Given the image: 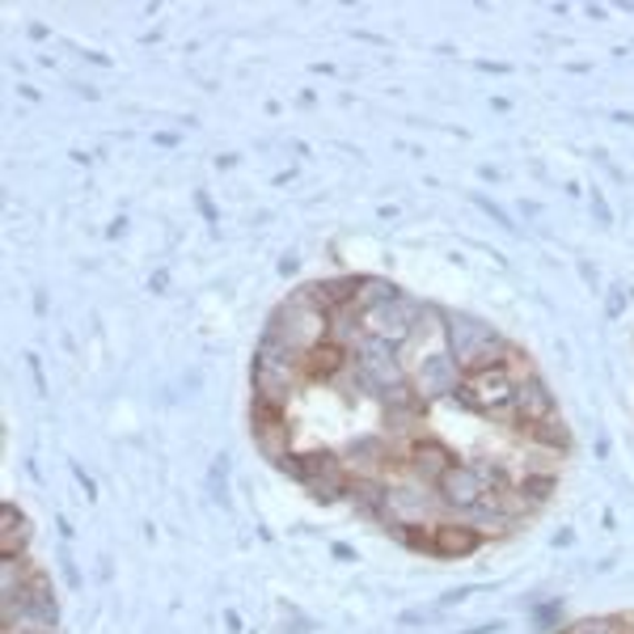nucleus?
I'll use <instances>...</instances> for the list:
<instances>
[{"mask_svg": "<svg viewBox=\"0 0 634 634\" xmlns=\"http://www.w3.org/2000/svg\"><path fill=\"white\" fill-rule=\"evenodd\" d=\"M254 436H258V448H262L267 462L284 465L293 457V432L271 406H254Z\"/></svg>", "mask_w": 634, "mask_h": 634, "instance_id": "obj_9", "label": "nucleus"}, {"mask_svg": "<svg viewBox=\"0 0 634 634\" xmlns=\"http://www.w3.org/2000/svg\"><path fill=\"white\" fill-rule=\"evenodd\" d=\"M326 335H330V314L309 296V288L296 293L293 300H284L271 314V321H267V330H262V338H275L284 347H293L296 356H309L314 347L326 343Z\"/></svg>", "mask_w": 634, "mask_h": 634, "instance_id": "obj_2", "label": "nucleus"}, {"mask_svg": "<svg viewBox=\"0 0 634 634\" xmlns=\"http://www.w3.org/2000/svg\"><path fill=\"white\" fill-rule=\"evenodd\" d=\"M444 343H448V356L457 359L465 377L469 373H486V368H499L512 347L499 330H491L486 321L465 314H444Z\"/></svg>", "mask_w": 634, "mask_h": 634, "instance_id": "obj_1", "label": "nucleus"}, {"mask_svg": "<svg viewBox=\"0 0 634 634\" xmlns=\"http://www.w3.org/2000/svg\"><path fill=\"white\" fill-rule=\"evenodd\" d=\"M410 465H415V478H419V483L436 486V483H440L444 469L453 465V457H448V453H444L436 440H423V444H415V453H410Z\"/></svg>", "mask_w": 634, "mask_h": 634, "instance_id": "obj_11", "label": "nucleus"}, {"mask_svg": "<svg viewBox=\"0 0 634 634\" xmlns=\"http://www.w3.org/2000/svg\"><path fill=\"white\" fill-rule=\"evenodd\" d=\"M453 398L462 402L465 410L504 419V410L512 406V398H516V377L507 373L504 364H499V368H486V373H469Z\"/></svg>", "mask_w": 634, "mask_h": 634, "instance_id": "obj_3", "label": "nucleus"}, {"mask_svg": "<svg viewBox=\"0 0 634 634\" xmlns=\"http://www.w3.org/2000/svg\"><path fill=\"white\" fill-rule=\"evenodd\" d=\"M0 521H4V533H0V558H21V554H26V542H30V525L21 521V512L13 504L0 507Z\"/></svg>", "mask_w": 634, "mask_h": 634, "instance_id": "obj_12", "label": "nucleus"}, {"mask_svg": "<svg viewBox=\"0 0 634 634\" xmlns=\"http://www.w3.org/2000/svg\"><path fill=\"white\" fill-rule=\"evenodd\" d=\"M398 296V288L394 284H385V279H359V293H356V309L364 314V309H377V305H385V300H394Z\"/></svg>", "mask_w": 634, "mask_h": 634, "instance_id": "obj_15", "label": "nucleus"}, {"mask_svg": "<svg viewBox=\"0 0 634 634\" xmlns=\"http://www.w3.org/2000/svg\"><path fill=\"white\" fill-rule=\"evenodd\" d=\"M516 491H521V495H525V499H528L533 507L546 504L549 491H554V474H525V478L516 483Z\"/></svg>", "mask_w": 634, "mask_h": 634, "instance_id": "obj_16", "label": "nucleus"}, {"mask_svg": "<svg viewBox=\"0 0 634 634\" xmlns=\"http://www.w3.org/2000/svg\"><path fill=\"white\" fill-rule=\"evenodd\" d=\"M436 495H440L444 507H453V512H469V507H474L486 495L478 465H457V462H453L440 474V483H436Z\"/></svg>", "mask_w": 634, "mask_h": 634, "instance_id": "obj_7", "label": "nucleus"}, {"mask_svg": "<svg viewBox=\"0 0 634 634\" xmlns=\"http://www.w3.org/2000/svg\"><path fill=\"white\" fill-rule=\"evenodd\" d=\"M465 373L457 368V359L448 356V351H440V356H423L415 368H410V389L419 394L423 402L427 398H444V394H457L462 389Z\"/></svg>", "mask_w": 634, "mask_h": 634, "instance_id": "obj_6", "label": "nucleus"}, {"mask_svg": "<svg viewBox=\"0 0 634 634\" xmlns=\"http://www.w3.org/2000/svg\"><path fill=\"white\" fill-rule=\"evenodd\" d=\"M343 364H347V351L326 338L321 347H314V351L305 356V373H314V377H338V373H343Z\"/></svg>", "mask_w": 634, "mask_h": 634, "instance_id": "obj_14", "label": "nucleus"}, {"mask_svg": "<svg viewBox=\"0 0 634 634\" xmlns=\"http://www.w3.org/2000/svg\"><path fill=\"white\" fill-rule=\"evenodd\" d=\"M356 359H359V385L368 389V394H389V389H398L402 380H406V364H402L398 347L394 343H385V338H373L364 335V343L356 347Z\"/></svg>", "mask_w": 634, "mask_h": 634, "instance_id": "obj_4", "label": "nucleus"}, {"mask_svg": "<svg viewBox=\"0 0 634 634\" xmlns=\"http://www.w3.org/2000/svg\"><path fill=\"white\" fill-rule=\"evenodd\" d=\"M558 406H554V398H549V389L542 385L537 377H528L516 385V398H512V406L504 410L507 423H516V427H528V423H542L549 419Z\"/></svg>", "mask_w": 634, "mask_h": 634, "instance_id": "obj_8", "label": "nucleus"}, {"mask_svg": "<svg viewBox=\"0 0 634 634\" xmlns=\"http://www.w3.org/2000/svg\"><path fill=\"white\" fill-rule=\"evenodd\" d=\"M525 436L537 444V448H549V453H563V448L571 444L567 427H563V419H558V410H554L549 419H542V423H528Z\"/></svg>", "mask_w": 634, "mask_h": 634, "instance_id": "obj_13", "label": "nucleus"}, {"mask_svg": "<svg viewBox=\"0 0 634 634\" xmlns=\"http://www.w3.org/2000/svg\"><path fill=\"white\" fill-rule=\"evenodd\" d=\"M478 542H483V537L469 525L448 521V525H436V546H432V554H440V558H465V554L478 549Z\"/></svg>", "mask_w": 634, "mask_h": 634, "instance_id": "obj_10", "label": "nucleus"}, {"mask_svg": "<svg viewBox=\"0 0 634 634\" xmlns=\"http://www.w3.org/2000/svg\"><path fill=\"white\" fill-rule=\"evenodd\" d=\"M423 314H427V305L398 293L394 300L377 305V309H364V335L385 338V343H394V347H406V338L415 335Z\"/></svg>", "mask_w": 634, "mask_h": 634, "instance_id": "obj_5", "label": "nucleus"}]
</instances>
